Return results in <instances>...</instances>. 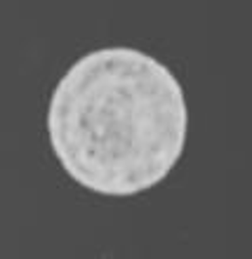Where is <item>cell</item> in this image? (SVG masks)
Wrapping results in <instances>:
<instances>
[{
	"label": "cell",
	"instance_id": "6da1fadb",
	"mask_svg": "<svg viewBox=\"0 0 252 259\" xmlns=\"http://www.w3.org/2000/svg\"><path fill=\"white\" fill-rule=\"evenodd\" d=\"M189 111L177 75L135 48L82 55L52 90L55 158L82 189L135 196L160 184L184 153Z\"/></svg>",
	"mask_w": 252,
	"mask_h": 259
}]
</instances>
